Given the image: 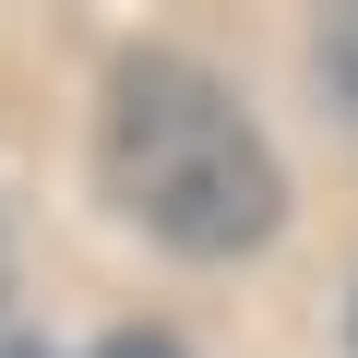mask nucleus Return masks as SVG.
<instances>
[{
    "label": "nucleus",
    "mask_w": 358,
    "mask_h": 358,
    "mask_svg": "<svg viewBox=\"0 0 358 358\" xmlns=\"http://www.w3.org/2000/svg\"><path fill=\"white\" fill-rule=\"evenodd\" d=\"M0 299H13V251H0Z\"/></svg>",
    "instance_id": "20e7f679"
},
{
    "label": "nucleus",
    "mask_w": 358,
    "mask_h": 358,
    "mask_svg": "<svg viewBox=\"0 0 358 358\" xmlns=\"http://www.w3.org/2000/svg\"><path fill=\"white\" fill-rule=\"evenodd\" d=\"M96 358H192V346H179V334H155V322H120Z\"/></svg>",
    "instance_id": "7ed1b4c3"
},
{
    "label": "nucleus",
    "mask_w": 358,
    "mask_h": 358,
    "mask_svg": "<svg viewBox=\"0 0 358 358\" xmlns=\"http://www.w3.org/2000/svg\"><path fill=\"white\" fill-rule=\"evenodd\" d=\"M310 72H322V96H334V120L358 131V0H334V13H322V48H310Z\"/></svg>",
    "instance_id": "f03ea898"
},
{
    "label": "nucleus",
    "mask_w": 358,
    "mask_h": 358,
    "mask_svg": "<svg viewBox=\"0 0 358 358\" xmlns=\"http://www.w3.org/2000/svg\"><path fill=\"white\" fill-rule=\"evenodd\" d=\"M96 179H108V203L155 251H179V263H251L287 227V167H275L263 120L203 60H179V48H131L108 72Z\"/></svg>",
    "instance_id": "f257e3e1"
},
{
    "label": "nucleus",
    "mask_w": 358,
    "mask_h": 358,
    "mask_svg": "<svg viewBox=\"0 0 358 358\" xmlns=\"http://www.w3.org/2000/svg\"><path fill=\"white\" fill-rule=\"evenodd\" d=\"M0 358H48V346H0Z\"/></svg>",
    "instance_id": "39448f33"
},
{
    "label": "nucleus",
    "mask_w": 358,
    "mask_h": 358,
    "mask_svg": "<svg viewBox=\"0 0 358 358\" xmlns=\"http://www.w3.org/2000/svg\"><path fill=\"white\" fill-rule=\"evenodd\" d=\"M346 346H358V299H346Z\"/></svg>",
    "instance_id": "423d86ee"
}]
</instances>
